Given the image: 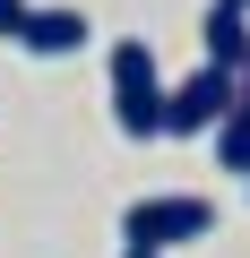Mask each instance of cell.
<instances>
[{"label": "cell", "mask_w": 250, "mask_h": 258, "mask_svg": "<svg viewBox=\"0 0 250 258\" xmlns=\"http://www.w3.org/2000/svg\"><path fill=\"white\" fill-rule=\"evenodd\" d=\"M233 95H241V69L198 60V69L173 86V103H164V138H216V120L233 112Z\"/></svg>", "instance_id": "7a4b0ae2"}, {"label": "cell", "mask_w": 250, "mask_h": 258, "mask_svg": "<svg viewBox=\"0 0 250 258\" xmlns=\"http://www.w3.org/2000/svg\"><path fill=\"white\" fill-rule=\"evenodd\" d=\"M224 9H250V0H224Z\"/></svg>", "instance_id": "9c48e42d"}, {"label": "cell", "mask_w": 250, "mask_h": 258, "mask_svg": "<svg viewBox=\"0 0 250 258\" xmlns=\"http://www.w3.org/2000/svg\"><path fill=\"white\" fill-rule=\"evenodd\" d=\"M207 232H216V198H190V189L138 198L121 215V241H138V249H181V241H207Z\"/></svg>", "instance_id": "3957f363"}, {"label": "cell", "mask_w": 250, "mask_h": 258, "mask_svg": "<svg viewBox=\"0 0 250 258\" xmlns=\"http://www.w3.org/2000/svg\"><path fill=\"white\" fill-rule=\"evenodd\" d=\"M216 164L250 181V86H241V95H233V112L216 120Z\"/></svg>", "instance_id": "8992f818"}, {"label": "cell", "mask_w": 250, "mask_h": 258, "mask_svg": "<svg viewBox=\"0 0 250 258\" xmlns=\"http://www.w3.org/2000/svg\"><path fill=\"white\" fill-rule=\"evenodd\" d=\"M164 103H173V86H164L147 35H121L112 43V120H121V138H164Z\"/></svg>", "instance_id": "6da1fadb"}, {"label": "cell", "mask_w": 250, "mask_h": 258, "mask_svg": "<svg viewBox=\"0 0 250 258\" xmlns=\"http://www.w3.org/2000/svg\"><path fill=\"white\" fill-rule=\"evenodd\" d=\"M121 258H173V249H138V241H121Z\"/></svg>", "instance_id": "ba28073f"}, {"label": "cell", "mask_w": 250, "mask_h": 258, "mask_svg": "<svg viewBox=\"0 0 250 258\" xmlns=\"http://www.w3.org/2000/svg\"><path fill=\"white\" fill-rule=\"evenodd\" d=\"M198 43H207V60L241 69V60H250V9H224V0H207V26H198Z\"/></svg>", "instance_id": "5b68a950"}, {"label": "cell", "mask_w": 250, "mask_h": 258, "mask_svg": "<svg viewBox=\"0 0 250 258\" xmlns=\"http://www.w3.org/2000/svg\"><path fill=\"white\" fill-rule=\"evenodd\" d=\"M26 18H35V0H0V43H18V35H26Z\"/></svg>", "instance_id": "52a82bcc"}, {"label": "cell", "mask_w": 250, "mask_h": 258, "mask_svg": "<svg viewBox=\"0 0 250 258\" xmlns=\"http://www.w3.org/2000/svg\"><path fill=\"white\" fill-rule=\"evenodd\" d=\"M86 9H35L26 18V35H18V52H35V60H69V52H86Z\"/></svg>", "instance_id": "277c9868"}]
</instances>
